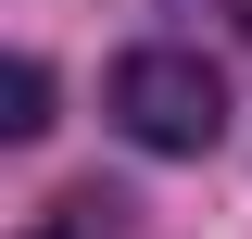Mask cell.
Returning a JSON list of instances; mask_svg holds the SVG:
<instances>
[{
  "instance_id": "2",
  "label": "cell",
  "mask_w": 252,
  "mask_h": 239,
  "mask_svg": "<svg viewBox=\"0 0 252 239\" xmlns=\"http://www.w3.org/2000/svg\"><path fill=\"white\" fill-rule=\"evenodd\" d=\"M0 139H51V63H13L0 76Z\"/></svg>"
},
{
  "instance_id": "3",
  "label": "cell",
  "mask_w": 252,
  "mask_h": 239,
  "mask_svg": "<svg viewBox=\"0 0 252 239\" xmlns=\"http://www.w3.org/2000/svg\"><path fill=\"white\" fill-rule=\"evenodd\" d=\"M38 239H76V227H38Z\"/></svg>"
},
{
  "instance_id": "1",
  "label": "cell",
  "mask_w": 252,
  "mask_h": 239,
  "mask_svg": "<svg viewBox=\"0 0 252 239\" xmlns=\"http://www.w3.org/2000/svg\"><path fill=\"white\" fill-rule=\"evenodd\" d=\"M114 126L139 151H215L227 139V76L202 51H177V38H152V51L114 63Z\"/></svg>"
}]
</instances>
